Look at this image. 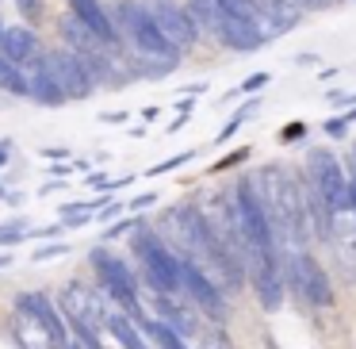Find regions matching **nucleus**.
<instances>
[{"label":"nucleus","instance_id":"1","mask_svg":"<svg viewBox=\"0 0 356 349\" xmlns=\"http://www.w3.org/2000/svg\"><path fill=\"white\" fill-rule=\"evenodd\" d=\"M253 188H257V196H261V208L272 223L276 242H295V246H302V242H307V203H302L299 180L287 169L268 165V169L257 173Z\"/></svg>","mask_w":356,"mask_h":349},{"label":"nucleus","instance_id":"2","mask_svg":"<svg viewBox=\"0 0 356 349\" xmlns=\"http://www.w3.org/2000/svg\"><path fill=\"white\" fill-rule=\"evenodd\" d=\"M188 12L195 16L200 31L215 35V39L222 42L226 50H234V54H257V50L268 42L253 24H249V20H241V16H234V12H226L218 0H188Z\"/></svg>","mask_w":356,"mask_h":349},{"label":"nucleus","instance_id":"3","mask_svg":"<svg viewBox=\"0 0 356 349\" xmlns=\"http://www.w3.org/2000/svg\"><path fill=\"white\" fill-rule=\"evenodd\" d=\"M111 24H115L119 39H127L134 50H138V54H149V58H180V50L161 35V27L154 24V16L146 12V4H142V0H115V8H111Z\"/></svg>","mask_w":356,"mask_h":349},{"label":"nucleus","instance_id":"4","mask_svg":"<svg viewBox=\"0 0 356 349\" xmlns=\"http://www.w3.org/2000/svg\"><path fill=\"white\" fill-rule=\"evenodd\" d=\"M62 318L73 326L81 349H104L100 326L108 323V315H104L100 295H96L88 284H70L62 292Z\"/></svg>","mask_w":356,"mask_h":349},{"label":"nucleus","instance_id":"5","mask_svg":"<svg viewBox=\"0 0 356 349\" xmlns=\"http://www.w3.org/2000/svg\"><path fill=\"white\" fill-rule=\"evenodd\" d=\"M134 254L146 265V284L157 295H177L180 292V254L165 249V242L154 231H138L134 238Z\"/></svg>","mask_w":356,"mask_h":349},{"label":"nucleus","instance_id":"6","mask_svg":"<svg viewBox=\"0 0 356 349\" xmlns=\"http://www.w3.org/2000/svg\"><path fill=\"white\" fill-rule=\"evenodd\" d=\"M284 277L295 284L302 303L310 307H333V284H330V272L307 254V249H291L284 257Z\"/></svg>","mask_w":356,"mask_h":349},{"label":"nucleus","instance_id":"7","mask_svg":"<svg viewBox=\"0 0 356 349\" xmlns=\"http://www.w3.org/2000/svg\"><path fill=\"white\" fill-rule=\"evenodd\" d=\"M307 185L314 188L333 211H348V177L330 150H310L307 154Z\"/></svg>","mask_w":356,"mask_h":349},{"label":"nucleus","instance_id":"8","mask_svg":"<svg viewBox=\"0 0 356 349\" xmlns=\"http://www.w3.org/2000/svg\"><path fill=\"white\" fill-rule=\"evenodd\" d=\"M92 272H96V280H100V288L108 295H115L119 303L127 307V315H138V280H134V272L123 265V257H115L111 249H104V246H96L92 249Z\"/></svg>","mask_w":356,"mask_h":349},{"label":"nucleus","instance_id":"9","mask_svg":"<svg viewBox=\"0 0 356 349\" xmlns=\"http://www.w3.org/2000/svg\"><path fill=\"white\" fill-rule=\"evenodd\" d=\"M142 4H146L154 24L161 27V35L177 50H192L195 42H200L203 31H200V24H195V16L188 12V4H180V0H142Z\"/></svg>","mask_w":356,"mask_h":349},{"label":"nucleus","instance_id":"10","mask_svg":"<svg viewBox=\"0 0 356 349\" xmlns=\"http://www.w3.org/2000/svg\"><path fill=\"white\" fill-rule=\"evenodd\" d=\"M42 62H47V70L54 73V81H58V88L65 93V100H88V96H92L96 81H92V73L85 70V62H81L73 50H65V47L47 50Z\"/></svg>","mask_w":356,"mask_h":349},{"label":"nucleus","instance_id":"11","mask_svg":"<svg viewBox=\"0 0 356 349\" xmlns=\"http://www.w3.org/2000/svg\"><path fill=\"white\" fill-rule=\"evenodd\" d=\"M16 307H19V315H24V318H31V323L42 326V334H47L50 346L65 349V341H70V326H65L62 311H58L47 295H42V292H24L16 300Z\"/></svg>","mask_w":356,"mask_h":349},{"label":"nucleus","instance_id":"12","mask_svg":"<svg viewBox=\"0 0 356 349\" xmlns=\"http://www.w3.org/2000/svg\"><path fill=\"white\" fill-rule=\"evenodd\" d=\"M180 292H188L203 311H211L215 318L226 315V300H222V288L192 261V257H180Z\"/></svg>","mask_w":356,"mask_h":349},{"label":"nucleus","instance_id":"13","mask_svg":"<svg viewBox=\"0 0 356 349\" xmlns=\"http://www.w3.org/2000/svg\"><path fill=\"white\" fill-rule=\"evenodd\" d=\"M245 269H249V280H253V292H257V300H261V307L276 311L280 300H284V269H280L276 254L253 257Z\"/></svg>","mask_w":356,"mask_h":349},{"label":"nucleus","instance_id":"14","mask_svg":"<svg viewBox=\"0 0 356 349\" xmlns=\"http://www.w3.org/2000/svg\"><path fill=\"white\" fill-rule=\"evenodd\" d=\"M24 81H27V100L42 104V108H62L65 104V93L58 88V81H54V73L47 70L42 54H35L31 62L24 65Z\"/></svg>","mask_w":356,"mask_h":349},{"label":"nucleus","instance_id":"15","mask_svg":"<svg viewBox=\"0 0 356 349\" xmlns=\"http://www.w3.org/2000/svg\"><path fill=\"white\" fill-rule=\"evenodd\" d=\"M65 4H70V16H77L104 47H119V42H123L115 31V24H111V12L104 8L100 0H65Z\"/></svg>","mask_w":356,"mask_h":349},{"label":"nucleus","instance_id":"16","mask_svg":"<svg viewBox=\"0 0 356 349\" xmlns=\"http://www.w3.org/2000/svg\"><path fill=\"white\" fill-rule=\"evenodd\" d=\"M0 54L12 58L16 65H27L39 54V39H35L31 27H4L0 24Z\"/></svg>","mask_w":356,"mask_h":349},{"label":"nucleus","instance_id":"17","mask_svg":"<svg viewBox=\"0 0 356 349\" xmlns=\"http://www.w3.org/2000/svg\"><path fill=\"white\" fill-rule=\"evenodd\" d=\"M58 35H62V47L73 50V54H92V50L104 47V42L96 39V35L88 31L77 16H62V20H58Z\"/></svg>","mask_w":356,"mask_h":349},{"label":"nucleus","instance_id":"18","mask_svg":"<svg viewBox=\"0 0 356 349\" xmlns=\"http://www.w3.org/2000/svg\"><path fill=\"white\" fill-rule=\"evenodd\" d=\"M134 323H142V334H146V338H154L157 349H192L184 338H180V330H172L165 318H142L138 315Z\"/></svg>","mask_w":356,"mask_h":349},{"label":"nucleus","instance_id":"19","mask_svg":"<svg viewBox=\"0 0 356 349\" xmlns=\"http://www.w3.org/2000/svg\"><path fill=\"white\" fill-rule=\"evenodd\" d=\"M108 330L115 334V341H123V349H154L131 315H108Z\"/></svg>","mask_w":356,"mask_h":349},{"label":"nucleus","instance_id":"20","mask_svg":"<svg viewBox=\"0 0 356 349\" xmlns=\"http://www.w3.org/2000/svg\"><path fill=\"white\" fill-rule=\"evenodd\" d=\"M0 88L12 96H27V81H24V65H16L12 58L0 54Z\"/></svg>","mask_w":356,"mask_h":349},{"label":"nucleus","instance_id":"21","mask_svg":"<svg viewBox=\"0 0 356 349\" xmlns=\"http://www.w3.org/2000/svg\"><path fill=\"white\" fill-rule=\"evenodd\" d=\"M177 62H180V58H149V54H142L138 70H131V73H134V77H154V81H161V77H169V73L177 70Z\"/></svg>","mask_w":356,"mask_h":349},{"label":"nucleus","instance_id":"22","mask_svg":"<svg viewBox=\"0 0 356 349\" xmlns=\"http://www.w3.org/2000/svg\"><path fill=\"white\" fill-rule=\"evenodd\" d=\"M226 12H234V16H241V20H249V24L257 27V0H218Z\"/></svg>","mask_w":356,"mask_h":349},{"label":"nucleus","instance_id":"23","mask_svg":"<svg viewBox=\"0 0 356 349\" xmlns=\"http://www.w3.org/2000/svg\"><path fill=\"white\" fill-rule=\"evenodd\" d=\"M192 157H195V150H184V154H172V157H165L161 165H154V169H149V177H161V173H172L177 165L192 162Z\"/></svg>","mask_w":356,"mask_h":349},{"label":"nucleus","instance_id":"24","mask_svg":"<svg viewBox=\"0 0 356 349\" xmlns=\"http://www.w3.org/2000/svg\"><path fill=\"white\" fill-rule=\"evenodd\" d=\"M356 119V108L348 111V116H333L330 123H325V134H330V139H345V131H348V123H353Z\"/></svg>","mask_w":356,"mask_h":349},{"label":"nucleus","instance_id":"25","mask_svg":"<svg viewBox=\"0 0 356 349\" xmlns=\"http://www.w3.org/2000/svg\"><path fill=\"white\" fill-rule=\"evenodd\" d=\"M249 108H257V96H253V100H249V104H245V108H241V111H234V119H230V123L222 127V131H218V142H226V139H230L234 131H238V127H241V119H245V111H249Z\"/></svg>","mask_w":356,"mask_h":349},{"label":"nucleus","instance_id":"26","mask_svg":"<svg viewBox=\"0 0 356 349\" xmlns=\"http://www.w3.org/2000/svg\"><path fill=\"white\" fill-rule=\"evenodd\" d=\"M268 81H272L268 73H253V77H249L245 85H241L238 93H234V96H241V93H257V88H264V85H268Z\"/></svg>","mask_w":356,"mask_h":349},{"label":"nucleus","instance_id":"27","mask_svg":"<svg viewBox=\"0 0 356 349\" xmlns=\"http://www.w3.org/2000/svg\"><path fill=\"white\" fill-rule=\"evenodd\" d=\"M16 8L24 12L27 20H39L42 16V0H16Z\"/></svg>","mask_w":356,"mask_h":349},{"label":"nucleus","instance_id":"28","mask_svg":"<svg viewBox=\"0 0 356 349\" xmlns=\"http://www.w3.org/2000/svg\"><path fill=\"white\" fill-rule=\"evenodd\" d=\"M58 254H65V246H58V242H50V246L35 249V254H31V261H47V257H58Z\"/></svg>","mask_w":356,"mask_h":349},{"label":"nucleus","instance_id":"29","mask_svg":"<svg viewBox=\"0 0 356 349\" xmlns=\"http://www.w3.org/2000/svg\"><path fill=\"white\" fill-rule=\"evenodd\" d=\"M302 134H307V123H287V131L280 134V139H284V142H295V139H302Z\"/></svg>","mask_w":356,"mask_h":349},{"label":"nucleus","instance_id":"30","mask_svg":"<svg viewBox=\"0 0 356 349\" xmlns=\"http://www.w3.org/2000/svg\"><path fill=\"white\" fill-rule=\"evenodd\" d=\"M295 8H310V12H322V8H330L333 0H291Z\"/></svg>","mask_w":356,"mask_h":349},{"label":"nucleus","instance_id":"31","mask_svg":"<svg viewBox=\"0 0 356 349\" xmlns=\"http://www.w3.org/2000/svg\"><path fill=\"white\" fill-rule=\"evenodd\" d=\"M131 226H138V223H134V219H123V223H119V226H111V238H115V234H127V231H131Z\"/></svg>","mask_w":356,"mask_h":349},{"label":"nucleus","instance_id":"32","mask_svg":"<svg viewBox=\"0 0 356 349\" xmlns=\"http://www.w3.org/2000/svg\"><path fill=\"white\" fill-rule=\"evenodd\" d=\"M104 119L108 123H127V111H104Z\"/></svg>","mask_w":356,"mask_h":349},{"label":"nucleus","instance_id":"33","mask_svg":"<svg viewBox=\"0 0 356 349\" xmlns=\"http://www.w3.org/2000/svg\"><path fill=\"white\" fill-rule=\"evenodd\" d=\"M8 154H12V142L4 139V142H0V165H8Z\"/></svg>","mask_w":356,"mask_h":349},{"label":"nucleus","instance_id":"34","mask_svg":"<svg viewBox=\"0 0 356 349\" xmlns=\"http://www.w3.org/2000/svg\"><path fill=\"white\" fill-rule=\"evenodd\" d=\"M348 208H353V211H356V177H353V180H348Z\"/></svg>","mask_w":356,"mask_h":349},{"label":"nucleus","instance_id":"35","mask_svg":"<svg viewBox=\"0 0 356 349\" xmlns=\"http://www.w3.org/2000/svg\"><path fill=\"white\" fill-rule=\"evenodd\" d=\"M12 261V254H0V269H4V265H8Z\"/></svg>","mask_w":356,"mask_h":349},{"label":"nucleus","instance_id":"36","mask_svg":"<svg viewBox=\"0 0 356 349\" xmlns=\"http://www.w3.org/2000/svg\"><path fill=\"white\" fill-rule=\"evenodd\" d=\"M65 349H81V346H77V341H65Z\"/></svg>","mask_w":356,"mask_h":349},{"label":"nucleus","instance_id":"37","mask_svg":"<svg viewBox=\"0 0 356 349\" xmlns=\"http://www.w3.org/2000/svg\"><path fill=\"white\" fill-rule=\"evenodd\" d=\"M353 157H356V146H353Z\"/></svg>","mask_w":356,"mask_h":349},{"label":"nucleus","instance_id":"38","mask_svg":"<svg viewBox=\"0 0 356 349\" xmlns=\"http://www.w3.org/2000/svg\"><path fill=\"white\" fill-rule=\"evenodd\" d=\"M0 196H4V188H0Z\"/></svg>","mask_w":356,"mask_h":349}]
</instances>
